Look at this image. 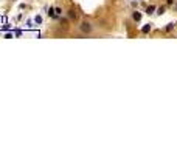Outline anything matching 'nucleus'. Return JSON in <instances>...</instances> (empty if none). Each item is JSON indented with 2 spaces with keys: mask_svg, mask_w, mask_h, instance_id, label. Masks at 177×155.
<instances>
[{
  "mask_svg": "<svg viewBox=\"0 0 177 155\" xmlns=\"http://www.w3.org/2000/svg\"><path fill=\"white\" fill-rule=\"evenodd\" d=\"M79 30H81V33H84V34H90V33L93 31V25H92L90 22L84 20V22L79 23Z\"/></svg>",
  "mask_w": 177,
  "mask_h": 155,
  "instance_id": "nucleus-1",
  "label": "nucleus"
},
{
  "mask_svg": "<svg viewBox=\"0 0 177 155\" xmlns=\"http://www.w3.org/2000/svg\"><path fill=\"white\" fill-rule=\"evenodd\" d=\"M76 17H78L76 9H73V8H71V9L68 11V19H70V20H76Z\"/></svg>",
  "mask_w": 177,
  "mask_h": 155,
  "instance_id": "nucleus-2",
  "label": "nucleus"
},
{
  "mask_svg": "<svg viewBox=\"0 0 177 155\" xmlns=\"http://www.w3.org/2000/svg\"><path fill=\"white\" fill-rule=\"evenodd\" d=\"M132 19H134V22H140V20H141V13L134 11V13H132Z\"/></svg>",
  "mask_w": 177,
  "mask_h": 155,
  "instance_id": "nucleus-3",
  "label": "nucleus"
},
{
  "mask_svg": "<svg viewBox=\"0 0 177 155\" xmlns=\"http://www.w3.org/2000/svg\"><path fill=\"white\" fill-rule=\"evenodd\" d=\"M47 14H48V17H52V19H58V16H56V9H55V8H50Z\"/></svg>",
  "mask_w": 177,
  "mask_h": 155,
  "instance_id": "nucleus-4",
  "label": "nucleus"
},
{
  "mask_svg": "<svg viewBox=\"0 0 177 155\" xmlns=\"http://www.w3.org/2000/svg\"><path fill=\"white\" fill-rule=\"evenodd\" d=\"M154 11H156V6H154V5H151V6L146 8V14H148V16H152Z\"/></svg>",
  "mask_w": 177,
  "mask_h": 155,
  "instance_id": "nucleus-5",
  "label": "nucleus"
},
{
  "mask_svg": "<svg viewBox=\"0 0 177 155\" xmlns=\"http://www.w3.org/2000/svg\"><path fill=\"white\" fill-rule=\"evenodd\" d=\"M151 30H152V25H151V23H148V25H144V27L141 28V33H149Z\"/></svg>",
  "mask_w": 177,
  "mask_h": 155,
  "instance_id": "nucleus-6",
  "label": "nucleus"
},
{
  "mask_svg": "<svg viewBox=\"0 0 177 155\" xmlns=\"http://www.w3.org/2000/svg\"><path fill=\"white\" fill-rule=\"evenodd\" d=\"M163 13H165V8L162 6V8H159V9H157V13H156V14H157V16H162Z\"/></svg>",
  "mask_w": 177,
  "mask_h": 155,
  "instance_id": "nucleus-7",
  "label": "nucleus"
},
{
  "mask_svg": "<svg viewBox=\"0 0 177 155\" xmlns=\"http://www.w3.org/2000/svg\"><path fill=\"white\" fill-rule=\"evenodd\" d=\"M34 22L40 25V23H42V17H40V16H36V17H34Z\"/></svg>",
  "mask_w": 177,
  "mask_h": 155,
  "instance_id": "nucleus-8",
  "label": "nucleus"
},
{
  "mask_svg": "<svg viewBox=\"0 0 177 155\" xmlns=\"http://www.w3.org/2000/svg\"><path fill=\"white\" fill-rule=\"evenodd\" d=\"M55 9H56V16H58V17H61V14H62V9H61V8H55Z\"/></svg>",
  "mask_w": 177,
  "mask_h": 155,
  "instance_id": "nucleus-9",
  "label": "nucleus"
},
{
  "mask_svg": "<svg viewBox=\"0 0 177 155\" xmlns=\"http://www.w3.org/2000/svg\"><path fill=\"white\" fill-rule=\"evenodd\" d=\"M174 28V23H168V27H166V31H171Z\"/></svg>",
  "mask_w": 177,
  "mask_h": 155,
  "instance_id": "nucleus-10",
  "label": "nucleus"
},
{
  "mask_svg": "<svg viewBox=\"0 0 177 155\" xmlns=\"http://www.w3.org/2000/svg\"><path fill=\"white\" fill-rule=\"evenodd\" d=\"M172 2H174V0H168V5H171Z\"/></svg>",
  "mask_w": 177,
  "mask_h": 155,
  "instance_id": "nucleus-11",
  "label": "nucleus"
},
{
  "mask_svg": "<svg viewBox=\"0 0 177 155\" xmlns=\"http://www.w3.org/2000/svg\"><path fill=\"white\" fill-rule=\"evenodd\" d=\"M175 13H177V3H175Z\"/></svg>",
  "mask_w": 177,
  "mask_h": 155,
  "instance_id": "nucleus-12",
  "label": "nucleus"
}]
</instances>
